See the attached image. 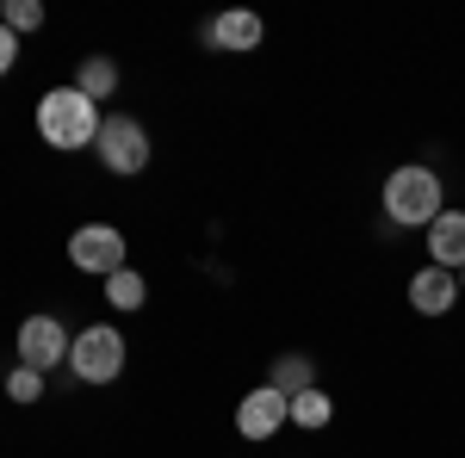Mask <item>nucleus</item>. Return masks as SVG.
Returning <instances> with one entry per match:
<instances>
[{
	"label": "nucleus",
	"instance_id": "423d86ee",
	"mask_svg": "<svg viewBox=\"0 0 465 458\" xmlns=\"http://www.w3.org/2000/svg\"><path fill=\"white\" fill-rule=\"evenodd\" d=\"M69 328L56 317H25L19 322V365H32V372H56L63 359H69Z\"/></svg>",
	"mask_w": 465,
	"mask_h": 458
},
{
	"label": "nucleus",
	"instance_id": "9d476101",
	"mask_svg": "<svg viewBox=\"0 0 465 458\" xmlns=\"http://www.w3.org/2000/svg\"><path fill=\"white\" fill-rule=\"evenodd\" d=\"M429 254H434V267H447V273H460L465 267V211H447L429 223Z\"/></svg>",
	"mask_w": 465,
	"mask_h": 458
},
{
	"label": "nucleus",
	"instance_id": "4468645a",
	"mask_svg": "<svg viewBox=\"0 0 465 458\" xmlns=\"http://www.w3.org/2000/svg\"><path fill=\"white\" fill-rule=\"evenodd\" d=\"M329 415H335V403H329L322 390H298V396H292V422L304 427V434H317V427H329Z\"/></svg>",
	"mask_w": 465,
	"mask_h": 458
},
{
	"label": "nucleus",
	"instance_id": "f8f14e48",
	"mask_svg": "<svg viewBox=\"0 0 465 458\" xmlns=\"http://www.w3.org/2000/svg\"><path fill=\"white\" fill-rule=\"evenodd\" d=\"M143 297H149V285H143L137 267H118V273L106 279V304L112 310H143Z\"/></svg>",
	"mask_w": 465,
	"mask_h": 458
},
{
	"label": "nucleus",
	"instance_id": "0eeeda50",
	"mask_svg": "<svg viewBox=\"0 0 465 458\" xmlns=\"http://www.w3.org/2000/svg\"><path fill=\"white\" fill-rule=\"evenodd\" d=\"M286 422H292V396L273 390V385L249 390V396L236 403V434H242V440H273Z\"/></svg>",
	"mask_w": 465,
	"mask_h": 458
},
{
	"label": "nucleus",
	"instance_id": "f3484780",
	"mask_svg": "<svg viewBox=\"0 0 465 458\" xmlns=\"http://www.w3.org/2000/svg\"><path fill=\"white\" fill-rule=\"evenodd\" d=\"M13 63H19V37H13L6 25H0V74L13 69Z\"/></svg>",
	"mask_w": 465,
	"mask_h": 458
},
{
	"label": "nucleus",
	"instance_id": "39448f33",
	"mask_svg": "<svg viewBox=\"0 0 465 458\" xmlns=\"http://www.w3.org/2000/svg\"><path fill=\"white\" fill-rule=\"evenodd\" d=\"M69 260L81 267V273H100V279H112L118 267H124V236L112 229V223H81L69 236Z\"/></svg>",
	"mask_w": 465,
	"mask_h": 458
},
{
	"label": "nucleus",
	"instance_id": "dca6fc26",
	"mask_svg": "<svg viewBox=\"0 0 465 458\" xmlns=\"http://www.w3.org/2000/svg\"><path fill=\"white\" fill-rule=\"evenodd\" d=\"M6 396H13V403H37V396H44V372L13 365V372H6Z\"/></svg>",
	"mask_w": 465,
	"mask_h": 458
},
{
	"label": "nucleus",
	"instance_id": "f03ea898",
	"mask_svg": "<svg viewBox=\"0 0 465 458\" xmlns=\"http://www.w3.org/2000/svg\"><path fill=\"white\" fill-rule=\"evenodd\" d=\"M447 211V192H440V174L434 168H397L391 180H385V217L391 223H403V229H429L434 217Z\"/></svg>",
	"mask_w": 465,
	"mask_h": 458
},
{
	"label": "nucleus",
	"instance_id": "1a4fd4ad",
	"mask_svg": "<svg viewBox=\"0 0 465 458\" xmlns=\"http://www.w3.org/2000/svg\"><path fill=\"white\" fill-rule=\"evenodd\" d=\"M410 304H416V317H447L453 304H460V273H447V267H422L416 279H410Z\"/></svg>",
	"mask_w": 465,
	"mask_h": 458
},
{
	"label": "nucleus",
	"instance_id": "f257e3e1",
	"mask_svg": "<svg viewBox=\"0 0 465 458\" xmlns=\"http://www.w3.org/2000/svg\"><path fill=\"white\" fill-rule=\"evenodd\" d=\"M100 124H106V112L94 106L81 87H50L37 100V137L50 142V149H87V142L100 137Z\"/></svg>",
	"mask_w": 465,
	"mask_h": 458
},
{
	"label": "nucleus",
	"instance_id": "7ed1b4c3",
	"mask_svg": "<svg viewBox=\"0 0 465 458\" xmlns=\"http://www.w3.org/2000/svg\"><path fill=\"white\" fill-rule=\"evenodd\" d=\"M69 372L81 385H112L118 372H124V335L112 328V322H94V328H81L69 347Z\"/></svg>",
	"mask_w": 465,
	"mask_h": 458
},
{
	"label": "nucleus",
	"instance_id": "a211bd4d",
	"mask_svg": "<svg viewBox=\"0 0 465 458\" xmlns=\"http://www.w3.org/2000/svg\"><path fill=\"white\" fill-rule=\"evenodd\" d=\"M460 279H465V267H460Z\"/></svg>",
	"mask_w": 465,
	"mask_h": 458
},
{
	"label": "nucleus",
	"instance_id": "2eb2a0df",
	"mask_svg": "<svg viewBox=\"0 0 465 458\" xmlns=\"http://www.w3.org/2000/svg\"><path fill=\"white\" fill-rule=\"evenodd\" d=\"M0 25H6L13 37L37 32V25H44V6H37V0H6V6H0Z\"/></svg>",
	"mask_w": 465,
	"mask_h": 458
},
{
	"label": "nucleus",
	"instance_id": "9b49d317",
	"mask_svg": "<svg viewBox=\"0 0 465 458\" xmlns=\"http://www.w3.org/2000/svg\"><path fill=\"white\" fill-rule=\"evenodd\" d=\"M74 87H81V93H87L94 106H100V100H112V93H118V63H112V56H87Z\"/></svg>",
	"mask_w": 465,
	"mask_h": 458
},
{
	"label": "nucleus",
	"instance_id": "ddd939ff",
	"mask_svg": "<svg viewBox=\"0 0 465 458\" xmlns=\"http://www.w3.org/2000/svg\"><path fill=\"white\" fill-rule=\"evenodd\" d=\"M273 390H286V396H298V390H317V365L304 359V353H286L280 365H273V378H267Z\"/></svg>",
	"mask_w": 465,
	"mask_h": 458
},
{
	"label": "nucleus",
	"instance_id": "6e6552de",
	"mask_svg": "<svg viewBox=\"0 0 465 458\" xmlns=\"http://www.w3.org/2000/svg\"><path fill=\"white\" fill-rule=\"evenodd\" d=\"M261 37H267V25H261V13H249V6H230V13L205 19V44H212V50H223V56L261 50Z\"/></svg>",
	"mask_w": 465,
	"mask_h": 458
},
{
	"label": "nucleus",
	"instance_id": "20e7f679",
	"mask_svg": "<svg viewBox=\"0 0 465 458\" xmlns=\"http://www.w3.org/2000/svg\"><path fill=\"white\" fill-rule=\"evenodd\" d=\"M94 149H100L106 174H118V180H131V174H143V168H149V131L131 118V112H106V124H100Z\"/></svg>",
	"mask_w": 465,
	"mask_h": 458
}]
</instances>
